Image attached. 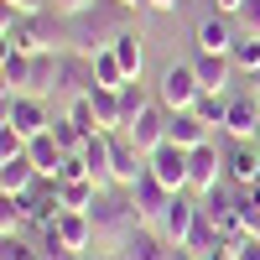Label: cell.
I'll return each instance as SVG.
<instances>
[{"label":"cell","instance_id":"8992f818","mask_svg":"<svg viewBox=\"0 0 260 260\" xmlns=\"http://www.w3.org/2000/svg\"><path fill=\"white\" fill-rule=\"evenodd\" d=\"M224 172H229V167H224V156H219V146H213V136H208L203 146H192V151H187V187L198 192V198L219 187Z\"/></svg>","mask_w":260,"mask_h":260},{"label":"cell","instance_id":"5bb4252c","mask_svg":"<svg viewBox=\"0 0 260 260\" xmlns=\"http://www.w3.org/2000/svg\"><path fill=\"white\" fill-rule=\"evenodd\" d=\"M234 42H240V21H234V16L213 11L198 26V52H234Z\"/></svg>","mask_w":260,"mask_h":260},{"label":"cell","instance_id":"7c38bea8","mask_svg":"<svg viewBox=\"0 0 260 260\" xmlns=\"http://www.w3.org/2000/svg\"><path fill=\"white\" fill-rule=\"evenodd\" d=\"M192 224H198V203H192L187 192H177V198H172V208L161 213V224H156V229L167 234V245H177V250H182V245H187V234H192Z\"/></svg>","mask_w":260,"mask_h":260},{"label":"cell","instance_id":"7a4b0ae2","mask_svg":"<svg viewBox=\"0 0 260 260\" xmlns=\"http://www.w3.org/2000/svg\"><path fill=\"white\" fill-rule=\"evenodd\" d=\"M89 224H94V240H125L130 229H136L141 219H136V203H130V187H120V192H110L104 187L99 198H94V208H89Z\"/></svg>","mask_w":260,"mask_h":260},{"label":"cell","instance_id":"52a82bcc","mask_svg":"<svg viewBox=\"0 0 260 260\" xmlns=\"http://www.w3.org/2000/svg\"><path fill=\"white\" fill-rule=\"evenodd\" d=\"M172 198H177V192H172L151 167H146V177L130 187V203H136V219H141V224H161V213L172 208Z\"/></svg>","mask_w":260,"mask_h":260},{"label":"cell","instance_id":"484cf974","mask_svg":"<svg viewBox=\"0 0 260 260\" xmlns=\"http://www.w3.org/2000/svg\"><path fill=\"white\" fill-rule=\"evenodd\" d=\"M151 104H156V99L146 94V83H141V78H130L125 89H120V115H125V125H130V120H141ZM125 125H120V130H125Z\"/></svg>","mask_w":260,"mask_h":260},{"label":"cell","instance_id":"7402d4cb","mask_svg":"<svg viewBox=\"0 0 260 260\" xmlns=\"http://www.w3.org/2000/svg\"><path fill=\"white\" fill-rule=\"evenodd\" d=\"M110 47H115V57H120L125 78H141V68H146V52H141V31H136V26H125V31L110 42Z\"/></svg>","mask_w":260,"mask_h":260},{"label":"cell","instance_id":"60d3db41","mask_svg":"<svg viewBox=\"0 0 260 260\" xmlns=\"http://www.w3.org/2000/svg\"><path fill=\"white\" fill-rule=\"evenodd\" d=\"M177 260H192V255H182V250H177Z\"/></svg>","mask_w":260,"mask_h":260},{"label":"cell","instance_id":"f546056e","mask_svg":"<svg viewBox=\"0 0 260 260\" xmlns=\"http://www.w3.org/2000/svg\"><path fill=\"white\" fill-rule=\"evenodd\" d=\"M68 120L78 125V130H99V120H94V104H89V94H78V99H68Z\"/></svg>","mask_w":260,"mask_h":260},{"label":"cell","instance_id":"8fae6325","mask_svg":"<svg viewBox=\"0 0 260 260\" xmlns=\"http://www.w3.org/2000/svg\"><path fill=\"white\" fill-rule=\"evenodd\" d=\"M224 136L229 141H260V99H229V115H224Z\"/></svg>","mask_w":260,"mask_h":260},{"label":"cell","instance_id":"4316f807","mask_svg":"<svg viewBox=\"0 0 260 260\" xmlns=\"http://www.w3.org/2000/svg\"><path fill=\"white\" fill-rule=\"evenodd\" d=\"M47 130H52V141L68 151V156H78V151H83V141H89V130H78L68 115H52V125H47Z\"/></svg>","mask_w":260,"mask_h":260},{"label":"cell","instance_id":"b9f144b4","mask_svg":"<svg viewBox=\"0 0 260 260\" xmlns=\"http://www.w3.org/2000/svg\"><path fill=\"white\" fill-rule=\"evenodd\" d=\"M255 146H260V141H255Z\"/></svg>","mask_w":260,"mask_h":260},{"label":"cell","instance_id":"3957f363","mask_svg":"<svg viewBox=\"0 0 260 260\" xmlns=\"http://www.w3.org/2000/svg\"><path fill=\"white\" fill-rule=\"evenodd\" d=\"M0 125H11L21 141L42 136V130L52 125V115H47V99H42V94H6V104H0Z\"/></svg>","mask_w":260,"mask_h":260},{"label":"cell","instance_id":"ab89813d","mask_svg":"<svg viewBox=\"0 0 260 260\" xmlns=\"http://www.w3.org/2000/svg\"><path fill=\"white\" fill-rule=\"evenodd\" d=\"M94 260H120V255H94Z\"/></svg>","mask_w":260,"mask_h":260},{"label":"cell","instance_id":"83f0119b","mask_svg":"<svg viewBox=\"0 0 260 260\" xmlns=\"http://www.w3.org/2000/svg\"><path fill=\"white\" fill-rule=\"evenodd\" d=\"M192 115H198V120H203L208 130H213V125L224 130V115H229V99H224V94H208V89H203V94H198V104H192Z\"/></svg>","mask_w":260,"mask_h":260},{"label":"cell","instance_id":"74e56055","mask_svg":"<svg viewBox=\"0 0 260 260\" xmlns=\"http://www.w3.org/2000/svg\"><path fill=\"white\" fill-rule=\"evenodd\" d=\"M120 6H125V11H141V6H146V0H120Z\"/></svg>","mask_w":260,"mask_h":260},{"label":"cell","instance_id":"f1b7e54d","mask_svg":"<svg viewBox=\"0 0 260 260\" xmlns=\"http://www.w3.org/2000/svg\"><path fill=\"white\" fill-rule=\"evenodd\" d=\"M229 57H234V68L250 78V73L260 68V37H255V31H240V42H234V52H229Z\"/></svg>","mask_w":260,"mask_h":260},{"label":"cell","instance_id":"603a6c76","mask_svg":"<svg viewBox=\"0 0 260 260\" xmlns=\"http://www.w3.org/2000/svg\"><path fill=\"white\" fill-rule=\"evenodd\" d=\"M0 78H6V94H31V52H6Z\"/></svg>","mask_w":260,"mask_h":260},{"label":"cell","instance_id":"d6a6232c","mask_svg":"<svg viewBox=\"0 0 260 260\" xmlns=\"http://www.w3.org/2000/svg\"><path fill=\"white\" fill-rule=\"evenodd\" d=\"M234 21H240V31H255L260 37V0H245V11L234 16Z\"/></svg>","mask_w":260,"mask_h":260},{"label":"cell","instance_id":"d590c367","mask_svg":"<svg viewBox=\"0 0 260 260\" xmlns=\"http://www.w3.org/2000/svg\"><path fill=\"white\" fill-rule=\"evenodd\" d=\"M213 11H219V16H240L245 0H213Z\"/></svg>","mask_w":260,"mask_h":260},{"label":"cell","instance_id":"8d00e7d4","mask_svg":"<svg viewBox=\"0 0 260 260\" xmlns=\"http://www.w3.org/2000/svg\"><path fill=\"white\" fill-rule=\"evenodd\" d=\"M146 6H151V11H177L182 0H146Z\"/></svg>","mask_w":260,"mask_h":260},{"label":"cell","instance_id":"1f68e13d","mask_svg":"<svg viewBox=\"0 0 260 260\" xmlns=\"http://www.w3.org/2000/svg\"><path fill=\"white\" fill-rule=\"evenodd\" d=\"M47 6H52V16H62V21H68V16H83V11H94L99 0H47Z\"/></svg>","mask_w":260,"mask_h":260},{"label":"cell","instance_id":"ffe728a7","mask_svg":"<svg viewBox=\"0 0 260 260\" xmlns=\"http://www.w3.org/2000/svg\"><path fill=\"white\" fill-rule=\"evenodd\" d=\"M99 192H104V187H99L94 177H57V203L73 208V213H89Z\"/></svg>","mask_w":260,"mask_h":260},{"label":"cell","instance_id":"e575fe53","mask_svg":"<svg viewBox=\"0 0 260 260\" xmlns=\"http://www.w3.org/2000/svg\"><path fill=\"white\" fill-rule=\"evenodd\" d=\"M234 260H260V240H240V250H234Z\"/></svg>","mask_w":260,"mask_h":260},{"label":"cell","instance_id":"d4e9b609","mask_svg":"<svg viewBox=\"0 0 260 260\" xmlns=\"http://www.w3.org/2000/svg\"><path fill=\"white\" fill-rule=\"evenodd\" d=\"M94 62V89H125V68H120V57H115V47H104V52H94L89 57Z\"/></svg>","mask_w":260,"mask_h":260},{"label":"cell","instance_id":"30bf717a","mask_svg":"<svg viewBox=\"0 0 260 260\" xmlns=\"http://www.w3.org/2000/svg\"><path fill=\"white\" fill-rule=\"evenodd\" d=\"M167 120H172V110H161V99H156L141 120H130V125H125V136H130V141H136L146 156H151L156 146H167Z\"/></svg>","mask_w":260,"mask_h":260},{"label":"cell","instance_id":"9a60e30c","mask_svg":"<svg viewBox=\"0 0 260 260\" xmlns=\"http://www.w3.org/2000/svg\"><path fill=\"white\" fill-rule=\"evenodd\" d=\"M52 234H57V245L62 250H89V240H94V224H89V213H73V208H62L57 219H52Z\"/></svg>","mask_w":260,"mask_h":260},{"label":"cell","instance_id":"6da1fadb","mask_svg":"<svg viewBox=\"0 0 260 260\" xmlns=\"http://www.w3.org/2000/svg\"><path fill=\"white\" fill-rule=\"evenodd\" d=\"M130 26V11L120 6V0H99L94 11H83V16H68V47L78 57H94L104 52L110 42Z\"/></svg>","mask_w":260,"mask_h":260},{"label":"cell","instance_id":"44dd1931","mask_svg":"<svg viewBox=\"0 0 260 260\" xmlns=\"http://www.w3.org/2000/svg\"><path fill=\"white\" fill-rule=\"evenodd\" d=\"M31 182H37V167H31L26 151H21V156H11V161H0V192H6V198H21Z\"/></svg>","mask_w":260,"mask_h":260},{"label":"cell","instance_id":"836d02e7","mask_svg":"<svg viewBox=\"0 0 260 260\" xmlns=\"http://www.w3.org/2000/svg\"><path fill=\"white\" fill-rule=\"evenodd\" d=\"M6 11H21V16H42L47 0H6Z\"/></svg>","mask_w":260,"mask_h":260},{"label":"cell","instance_id":"e0dca14e","mask_svg":"<svg viewBox=\"0 0 260 260\" xmlns=\"http://www.w3.org/2000/svg\"><path fill=\"white\" fill-rule=\"evenodd\" d=\"M224 167H229V182H234V187L260 182V146H255V141H234V151L224 156Z\"/></svg>","mask_w":260,"mask_h":260},{"label":"cell","instance_id":"4dcf8cb0","mask_svg":"<svg viewBox=\"0 0 260 260\" xmlns=\"http://www.w3.org/2000/svg\"><path fill=\"white\" fill-rule=\"evenodd\" d=\"M21 151H26V141L16 136L11 125H0V161H11V156H21Z\"/></svg>","mask_w":260,"mask_h":260},{"label":"cell","instance_id":"cb8c5ba5","mask_svg":"<svg viewBox=\"0 0 260 260\" xmlns=\"http://www.w3.org/2000/svg\"><path fill=\"white\" fill-rule=\"evenodd\" d=\"M89 104H94L99 130H120V125H125V115H120V89H89Z\"/></svg>","mask_w":260,"mask_h":260},{"label":"cell","instance_id":"9c48e42d","mask_svg":"<svg viewBox=\"0 0 260 260\" xmlns=\"http://www.w3.org/2000/svg\"><path fill=\"white\" fill-rule=\"evenodd\" d=\"M146 167L151 172H156V177L172 187V192H187V151L182 146H156V151H151V156H146Z\"/></svg>","mask_w":260,"mask_h":260},{"label":"cell","instance_id":"2e32d148","mask_svg":"<svg viewBox=\"0 0 260 260\" xmlns=\"http://www.w3.org/2000/svg\"><path fill=\"white\" fill-rule=\"evenodd\" d=\"M26 156H31V167H37V177H52V182H57V172H62V161H68V151L52 141V130H42V136L26 141Z\"/></svg>","mask_w":260,"mask_h":260},{"label":"cell","instance_id":"ac0fdd59","mask_svg":"<svg viewBox=\"0 0 260 260\" xmlns=\"http://www.w3.org/2000/svg\"><path fill=\"white\" fill-rule=\"evenodd\" d=\"M78 156H83V172H89L99 187H115V182H110V130H94V136L83 141Z\"/></svg>","mask_w":260,"mask_h":260},{"label":"cell","instance_id":"ba28073f","mask_svg":"<svg viewBox=\"0 0 260 260\" xmlns=\"http://www.w3.org/2000/svg\"><path fill=\"white\" fill-rule=\"evenodd\" d=\"M115 255H120V260H172V255H167V234H161L156 224H136V229L120 240Z\"/></svg>","mask_w":260,"mask_h":260},{"label":"cell","instance_id":"5b68a950","mask_svg":"<svg viewBox=\"0 0 260 260\" xmlns=\"http://www.w3.org/2000/svg\"><path fill=\"white\" fill-rule=\"evenodd\" d=\"M141 177H146V151L125 130H110V182L115 187H136Z\"/></svg>","mask_w":260,"mask_h":260},{"label":"cell","instance_id":"4fadbf2b","mask_svg":"<svg viewBox=\"0 0 260 260\" xmlns=\"http://www.w3.org/2000/svg\"><path fill=\"white\" fill-rule=\"evenodd\" d=\"M192 73H198V83H203L208 94H224V89H229V78L240 73V68H234V57H229V52H198V57H192Z\"/></svg>","mask_w":260,"mask_h":260},{"label":"cell","instance_id":"277c9868","mask_svg":"<svg viewBox=\"0 0 260 260\" xmlns=\"http://www.w3.org/2000/svg\"><path fill=\"white\" fill-rule=\"evenodd\" d=\"M198 94H203V83H198V73H192V62H172V68H161V78H156V99H161V110H192L198 104Z\"/></svg>","mask_w":260,"mask_h":260},{"label":"cell","instance_id":"f35d334b","mask_svg":"<svg viewBox=\"0 0 260 260\" xmlns=\"http://www.w3.org/2000/svg\"><path fill=\"white\" fill-rule=\"evenodd\" d=\"M250 83H255V94H260V68H255V73H250Z\"/></svg>","mask_w":260,"mask_h":260},{"label":"cell","instance_id":"d6986e66","mask_svg":"<svg viewBox=\"0 0 260 260\" xmlns=\"http://www.w3.org/2000/svg\"><path fill=\"white\" fill-rule=\"evenodd\" d=\"M208 136H213V130H208V125H203L198 115H192V110H177V115L167 120V141H172V146H182V151H192V146H203Z\"/></svg>","mask_w":260,"mask_h":260}]
</instances>
